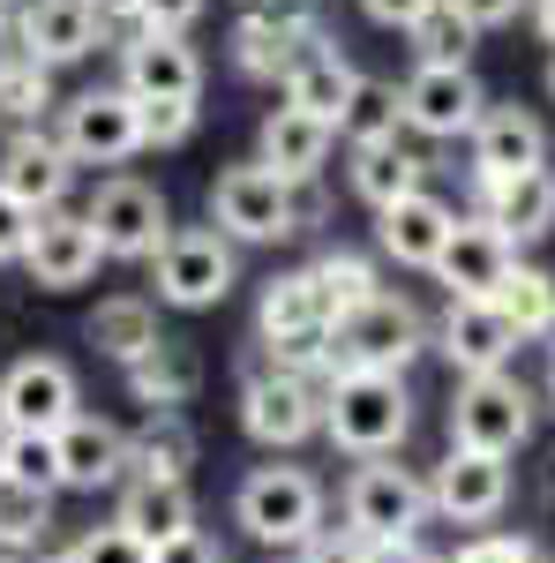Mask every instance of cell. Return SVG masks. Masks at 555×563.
Segmentation results:
<instances>
[{"instance_id":"1","label":"cell","mask_w":555,"mask_h":563,"mask_svg":"<svg viewBox=\"0 0 555 563\" xmlns=\"http://www.w3.org/2000/svg\"><path fill=\"white\" fill-rule=\"evenodd\" d=\"M323 435L345 459H398V443L413 435L406 376H323Z\"/></svg>"},{"instance_id":"2","label":"cell","mask_w":555,"mask_h":563,"mask_svg":"<svg viewBox=\"0 0 555 563\" xmlns=\"http://www.w3.org/2000/svg\"><path fill=\"white\" fill-rule=\"evenodd\" d=\"M256 346L270 368H293V376H331V308H323V286L315 271H286L270 278L256 301Z\"/></svg>"},{"instance_id":"3","label":"cell","mask_w":555,"mask_h":563,"mask_svg":"<svg viewBox=\"0 0 555 563\" xmlns=\"http://www.w3.org/2000/svg\"><path fill=\"white\" fill-rule=\"evenodd\" d=\"M323 511H331V496H323V481L308 466H256L233 488V526L256 549H278V556H293L300 541H315Z\"/></svg>"},{"instance_id":"4","label":"cell","mask_w":555,"mask_h":563,"mask_svg":"<svg viewBox=\"0 0 555 563\" xmlns=\"http://www.w3.org/2000/svg\"><path fill=\"white\" fill-rule=\"evenodd\" d=\"M421 353H428V316L390 286L368 308L331 323V376H406Z\"/></svg>"},{"instance_id":"5","label":"cell","mask_w":555,"mask_h":563,"mask_svg":"<svg viewBox=\"0 0 555 563\" xmlns=\"http://www.w3.org/2000/svg\"><path fill=\"white\" fill-rule=\"evenodd\" d=\"M541 398L518 376H466L451 390V451H480V459H518L533 443Z\"/></svg>"},{"instance_id":"6","label":"cell","mask_w":555,"mask_h":563,"mask_svg":"<svg viewBox=\"0 0 555 563\" xmlns=\"http://www.w3.org/2000/svg\"><path fill=\"white\" fill-rule=\"evenodd\" d=\"M211 225L225 241H293L300 233V188L293 180H278L263 158H241V166H225L211 180Z\"/></svg>"},{"instance_id":"7","label":"cell","mask_w":555,"mask_h":563,"mask_svg":"<svg viewBox=\"0 0 555 563\" xmlns=\"http://www.w3.org/2000/svg\"><path fill=\"white\" fill-rule=\"evenodd\" d=\"M428 526V481L398 459H360L345 474V533H360L368 549L384 541H421Z\"/></svg>"},{"instance_id":"8","label":"cell","mask_w":555,"mask_h":563,"mask_svg":"<svg viewBox=\"0 0 555 563\" xmlns=\"http://www.w3.org/2000/svg\"><path fill=\"white\" fill-rule=\"evenodd\" d=\"M241 429L263 451H300L308 435H323V384L293 376V368H270L256 353L241 376Z\"/></svg>"},{"instance_id":"9","label":"cell","mask_w":555,"mask_h":563,"mask_svg":"<svg viewBox=\"0 0 555 563\" xmlns=\"http://www.w3.org/2000/svg\"><path fill=\"white\" fill-rule=\"evenodd\" d=\"M233 278H241V263L218 225H173V241L151 256V286L166 308H218L233 294Z\"/></svg>"},{"instance_id":"10","label":"cell","mask_w":555,"mask_h":563,"mask_svg":"<svg viewBox=\"0 0 555 563\" xmlns=\"http://www.w3.org/2000/svg\"><path fill=\"white\" fill-rule=\"evenodd\" d=\"M84 218H90V233H98V249H106V256H121V263H151L173 241L166 196H158L151 180H135V174L98 180V196H90Z\"/></svg>"},{"instance_id":"11","label":"cell","mask_w":555,"mask_h":563,"mask_svg":"<svg viewBox=\"0 0 555 563\" xmlns=\"http://www.w3.org/2000/svg\"><path fill=\"white\" fill-rule=\"evenodd\" d=\"M84 413V384L60 353H23L0 376V429L8 435H60Z\"/></svg>"},{"instance_id":"12","label":"cell","mask_w":555,"mask_h":563,"mask_svg":"<svg viewBox=\"0 0 555 563\" xmlns=\"http://www.w3.org/2000/svg\"><path fill=\"white\" fill-rule=\"evenodd\" d=\"M518 481H511V459H480V451H443L435 459V474H428V511L451 526H473V533H488V526L511 511Z\"/></svg>"},{"instance_id":"13","label":"cell","mask_w":555,"mask_h":563,"mask_svg":"<svg viewBox=\"0 0 555 563\" xmlns=\"http://www.w3.org/2000/svg\"><path fill=\"white\" fill-rule=\"evenodd\" d=\"M60 151L76 158V166H121L143 151V106H135L129 90H84V98H68L60 106Z\"/></svg>"},{"instance_id":"14","label":"cell","mask_w":555,"mask_h":563,"mask_svg":"<svg viewBox=\"0 0 555 563\" xmlns=\"http://www.w3.org/2000/svg\"><path fill=\"white\" fill-rule=\"evenodd\" d=\"M308 38H323V23H315L300 0H256V8L233 23V68L256 76V84H286V68L300 60Z\"/></svg>"},{"instance_id":"15","label":"cell","mask_w":555,"mask_h":563,"mask_svg":"<svg viewBox=\"0 0 555 563\" xmlns=\"http://www.w3.org/2000/svg\"><path fill=\"white\" fill-rule=\"evenodd\" d=\"M98 263H106V249H98V233H90L84 211H45V218H31L23 271H31V286H38V294H76V286H90V278H98Z\"/></svg>"},{"instance_id":"16","label":"cell","mask_w":555,"mask_h":563,"mask_svg":"<svg viewBox=\"0 0 555 563\" xmlns=\"http://www.w3.org/2000/svg\"><path fill=\"white\" fill-rule=\"evenodd\" d=\"M121 90L135 106H196L203 98V60L188 38H166V31H135L121 45Z\"/></svg>"},{"instance_id":"17","label":"cell","mask_w":555,"mask_h":563,"mask_svg":"<svg viewBox=\"0 0 555 563\" xmlns=\"http://www.w3.org/2000/svg\"><path fill=\"white\" fill-rule=\"evenodd\" d=\"M428 346L443 353V361H451V376L466 384V376H511V361H518L525 339L496 316V301H451Z\"/></svg>"},{"instance_id":"18","label":"cell","mask_w":555,"mask_h":563,"mask_svg":"<svg viewBox=\"0 0 555 563\" xmlns=\"http://www.w3.org/2000/svg\"><path fill=\"white\" fill-rule=\"evenodd\" d=\"M398 98H406V129L435 135V143L473 135V121L488 113V90H480L473 68H413V76L398 84Z\"/></svg>"},{"instance_id":"19","label":"cell","mask_w":555,"mask_h":563,"mask_svg":"<svg viewBox=\"0 0 555 563\" xmlns=\"http://www.w3.org/2000/svg\"><path fill=\"white\" fill-rule=\"evenodd\" d=\"M548 166V129L533 106L518 98H488V113L473 121V180H518V174H541Z\"/></svg>"},{"instance_id":"20","label":"cell","mask_w":555,"mask_h":563,"mask_svg":"<svg viewBox=\"0 0 555 563\" xmlns=\"http://www.w3.org/2000/svg\"><path fill=\"white\" fill-rule=\"evenodd\" d=\"M106 45V15L90 0H23L15 8V53L38 68H68Z\"/></svg>"},{"instance_id":"21","label":"cell","mask_w":555,"mask_h":563,"mask_svg":"<svg viewBox=\"0 0 555 563\" xmlns=\"http://www.w3.org/2000/svg\"><path fill=\"white\" fill-rule=\"evenodd\" d=\"M68 180H76V158L60 151V135H45V129L8 135V151H0V196H8V203H23L31 218H45V211L68 203Z\"/></svg>"},{"instance_id":"22","label":"cell","mask_w":555,"mask_h":563,"mask_svg":"<svg viewBox=\"0 0 555 563\" xmlns=\"http://www.w3.org/2000/svg\"><path fill=\"white\" fill-rule=\"evenodd\" d=\"M518 249L488 225V218H458V233L443 241V256H435V286L451 294V301H496V286L511 278Z\"/></svg>"},{"instance_id":"23","label":"cell","mask_w":555,"mask_h":563,"mask_svg":"<svg viewBox=\"0 0 555 563\" xmlns=\"http://www.w3.org/2000/svg\"><path fill=\"white\" fill-rule=\"evenodd\" d=\"M451 233H458V211H451L435 188H421V196L376 211V249H384L398 271H435V256H443Z\"/></svg>"},{"instance_id":"24","label":"cell","mask_w":555,"mask_h":563,"mask_svg":"<svg viewBox=\"0 0 555 563\" xmlns=\"http://www.w3.org/2000/svg\"><path fill=\"white\" fill-rule=\"evenodd\" d=\"M53 459H60V488H113L129 481V429L106 413H76L53 435Z\"/></svg>"},{"instance_id":"25","label":"cell","mask_w":555,"mask_h":563,"mask_svg":"<svg viewBox=\"0 0 555 563\" xmlns=\"http://www.w3.org/2000/svg\"><path fill=\"white\" fill-rule=\"evenodd\" d=\"M331 143H338V129H331V121L278 106V113H263V129H256V158H263V166H270L278 180L308 188V180L331 166Z\"/></svg>"},{"instance_id":"26","label":"cell","mask_w":555,"mask_h":563,"mask_svg":"<svg viewBox=\"0 0 555 563\" xmlns=\"http://www.w3.org/2000/svg\"><path fill=\"white\" fill-rule=\"evenodd\" d=\"M480 188V218L511 241V249H533L555 233V174H518V180H473Z\"/></svg>"},{"instance_id":"27","label":"cell","mask_w":555,"mask_h":563,"mask_svg":"<svg viewBox=\"0 0 555 563\" xmlns=\"http://www.w3.org/2000/svg\"><path fill=\"white\" fill-rule=\"evenodd\" d=\"M353 84H360V68L345 60L338 45H331V38H308V45H300V60L286 68V106H293V113H315V121H331V129H338Z\"/></svg>"},{"instance_id":"28","label":"cell","mask_w":555,"mask_h":563,"mask_svg":"<svg viewBox=\"0 0 555 563\" xmlns=\"http://www.w3.org/2000/svg\"><path fill=\"white\" fill-rule=\"evenodd\" d=\"M113 526H129L143 549H166L173 533L196 526V496H188V481L129 474V481H121V511H113Z\"/></svg>"},{"instance_id":"29","label":"cell","mask_w":555,"mask_h":563,"mask_svg":"<svg viewBox=\"0 0 555 563\" xmlns=\"http://www.w3.org/2000/svg\"><path fill=\"white\" fill-rule=\"evenodd\" d=\"M84 339H90L98 353H106L113 368H135V361L158 346L166 331H158V308L143 301V294H113V301H98V308H90Z\"/></svg>"},{"instance_id":"30","label":"cell","mask_w":555,"mask_h":563,"mask_svg":"<svg viewBox=\"0 0 555 563\" xmlns=\"http://www.w3.org/2000/svg\"><path fill=\"white\" fill-rule=\"evenodd\" d=\"M135 390V406H151V413H180L188 398H196V384H203V361L180 346V339H158V346L143 353L135 368H121Z\"/></svg>"},{"instance_id":"31","label":"cell","mask_w":555,"mask_h":563,"mask_svg":"<svg viewBox=\"0 0 555 563\" xmlns=\"http://www.w3.org/2000/svg\"><path fill=\"white\" fill-rule=\"evenodd\" d=\"M421 188H428V166L406 151V143L353 151V196H360L368 211H390V203H406V196H421Z\"/></svg>"},{"instance_id":"32","label":"cell","mask_w":555,"mask_h":563,"mask_svg":"<svg viewBox=\"0 0 555 563\" xmlns=\"http://www.w3.org/2000/svg\"><path fill=\"white\" fill-rule=\"evenodd\" d=\"M188 466H196V429H188V413H151V421L129 435V474L188 481Z\"/></svg>"},{"instance_id":"33","label":"cell","mask_w":555,"mask_h":563,"mask_svg":"<svg viewBox=\"0 0 555 563\" xmlns=\"http://www.w3.org/2000/svg\"><path fill=\"white\" fill-rule=\"evenodd\" d=\"M398 129H406V98H398V84L360 76L353 98H345V113H338V135L353 143V151H376V143H398Z\"/></svg>"},{"instance_id":"34","label":"cell","mask_w":555,"mask_h":563,"mask_svg":"<svg viewBox=\"0 0 555 563\" xmlns=\"http://www.w3.org/2000/svg\"><path fill=\"white\" fill-rule=\"evenodd\" d=\"M496 316L511 323L518 339H548V323H555V271H541V263H511V278L496 286Z\"/></svg>"},{"instance_id":"35","label":"cell","mask_w":555,"mask_h":563,"mask_svg":"<svg viewBox=\"0 0 555 563\" xmlns=\"http://www.w3.org/2000/svg\"><path fill=\"white\" fill-rule=\"evenodd\" d=\"M308 271H315V286H323L331 323H338V316H353V308H368L376 294H384V271H376L368 256H353V249H323Z\"/></svg>"},{"instance_id":"36","label":"cell","mask_w":555,"mask_h":563,"mask_svg":"<svg viewBox=\"0 0 555 563\" xmlns=\"http://www.w3.org/2000/svg\"><path fill=\"white\" fill-rule=\"evenodd\" d=\"M45 533H53V496L0 474V541L8 549H45Z\"/></svg>"},{"instance_id":"37","label":"cell","mask_w":555,"mask_h":563,"mask_svg":"<svg viewBox=\"0 0 555 563\" xmlns=\"http://www.w3.org/2000/svg\"><path fill=\"white\" fill-rule=\"evenodd\" d=\"M45 106H53V68L23 60V53H8V60H0V113L23 121V129H38Z\"/></svg>"},{"instance_id":"38","label":"cell","mask_w":555,"mask_h":563,"mask_svg":"<svg viewBox=\"0 0 555 563\" xmlns=\"http://www.w3.org/2000/svg\"><path fill=\"white\" fill-rule=\"evenodd\" d=\"M473 31L458 8H435L421 31H413V53H421V68H473Z\"/></svg>"},{"instance_id":"39","label":"cell","mask_w":555,"mask_h":563,"mask_svg":"<svg viewBox=\"0 0 555 563\" xmlns=\"http://www.w3.org/2000/svg\"><path fill=\"white\" fill-rule=\"evenodd\" d=\"M0 474L23 481V488H60V459H53V435H8L0 429Z\"/></svg>"},{"instance_id":"40","label":"cell","mask_w":555,"mask_h":563,"mask_svg":"<svg viewBox=\"0 0 555 563\" xmlns=\"http://www.w3.org/2000/svg\"><path fill=\"white\" fill-rule=\"evenodd\" d=\"M451 563H541V533H511V526H488V533H466Z\"/></svg>"},{"instance_id":"41","label":"cell","mask_w":555,"mask_h":563,"mask_svg":"<svg viewBox=\"0 0 555 563\" xmlns=\"http://www.w3.org/2000/svg\"><path fill=\"white\" fill-rule=\"evenodd\" d=\"M60 563H151V549L135 541L129 526H90L84 541H68Z\"/></svg>"},{"instance_id":"42","label":"cell","mask_w":555,"mask_h":563,"mask_svg":"<svg viewBox=\"0 0 555 563\" xmlns=\"http://www.w3.org/2000/svg\"><path fill=\"white\" fill-rule=\"evenodd\" d=\"M293 563H368V541L360 533H345V526H323L315 541H300Z\"/></svg>"},{"instance_id":"43","label":"cell","mask_w":555,"mask_h":563,"mask_svg":"<svg viewBox=\"0 0 555 563\" xmlns=\"http://www.w3.org/2000/svg\"><path fill=\"white\" fill-rule=\"evenodd\" d=\"M196 135V106H143V151H166Z\"/></svg>"},{"instance_id":"44","label":"cell","mask_w":555,"mask_h":563,"mask_svg":"<svg viewBox=\"0 0 555 563\" xmlns=\"http://www.w3.org/2000/svg\"><path fill=\"white\" fill-rule=\"evenodd\" d=\"M203 8H211V0H143L135 31H166V38H188V23H196Z\"/></svg>"},{"instance_id":"45","label":"cell","mask_w":555,"mask_h":563,"mask_svg":"<svg viewBox=\"0 0 555 563\" xmlns=\"http://www.w3.org/2000/svg\"><path fill=\"white\" fill-rule=\"evenodd\" d=\"M360 8H368V23H384V31H406V38H413L443 0H360Z\"/></svg>"},{"instance_id":"46","label":"cell","mask_w":555,"mask_h":563,"mask_svg":"<svg viewBox=\"0 0 555 563\" xmlns=\"http://www.w3.org/2000/svg\"><path fill=\"white\" fill-rule=\"evenodd\" d=\"M151 563H225V549H218L203 526H188V533H173L166 549H151Z\"/></svg>"},{"instance_id":"47","label":"cell","mask_w":555,"mask_h":563,"mask_svg":"<svg viewBox=\"0 0 555 563\" xmlns=\"http://www.w3.org/2000/svg\"><path fill=\"white\" fill-rule=\"evenodd\" d=\"M443 8H458L473 31H503V23H518L533 0H443Z\"/></svg>"},{"instance_id":"48","label":"cell","mask_w":555,"mask_h":563,"mask_svg":"<svg viewBox=\"0 0 555 563\" xmlns=\"http://www.w3.org/2000/svg\"><path fill=\"white\" fill-rule=\"evenodd\" d=\"M23 241H31V211L0 196V263H23Z\"/></svg>"},{"instance_id":"49","label":"cell","mask_w":555,"mask_h":563,"mask_svg":"<svg viewBox=\"0 0 555 563\" xmlns=\"http://www.w3.org/2000/svg\"><path fill=\"white\" fill-rule=\"evenodd\" d=\"M368 563H451V556H435L428 541H384V549H368Z\"/></svg>"},{"instance_id":"50","label":"cell","mask_w":555,"mask_h":563,"mask_svg":"<svg viewBox=\"0 0 555 563\" xmlns=\"http://www.w3.org/2000/svg\"><path fill=\"white\" fill-rule=\"evenodd\" d=\"M90 8H98L106 23H135V15H143V0H90Z\"/></svg>"},{"instance_id":"51","label":"cell","mask_w":555,"mask_h":563,"mask_svg":"<svg viewBox=\"0 0 555 563\" xmlns=\"http://www.w3.org/2000/svg\"><path fill=\"white\" fill-rule=\"evenodd\" d=\"M541 511H548V519H555V451H548V459H541Z\"/></svg>"},{"instance_id":"52","label":"cell","mask_w":555,"mask_h":563,"mask_svg":"<svg viewBox=\"0 0 555 563\" xmlns=\"http://www.w3.org/2000/svg\"><path fill=\"white\" fill-rule=\"evenodd\" d=\"M533 31L555 45V0H533Z\"/></svg>"},{"instance_id":"53","label":"cell","mask_w":555,"mask_h":563,"mask_svg":"<svg viewBox=\"0 0 555 563\" xmlns=\"http://www.w3.org/2000/svg\"><path fill=\"white\" fill-rule=\"evenodd\" d=\"M0 563H60V556H45V549H8V541H0Z\"/></svg>"},{"instance_id":"54","label":"cell","mask_w":555,"mask_h":563,"mask_svg":"<svg viewBox=\"0 0 555 563\" xmlns=\"http://www.w3.org/2000/svg\"><path fill=\"white\" fill-rule=\"evenodd\" d=\"M541 406L555 413V361H548V384H541Z\"/></svg>"},{"instance_id":"55","label":"cell","mask_w":555,"mask_h":563,"mask_svg":"<svg viewBox=\"0 0 555 563\" xmlns=\"http://www.w3.org/2000/svg\"><path fill=\"white\" fill-rule=\"evenodd\" d=\"M548 361H555V323H548Z\"/></svg>"},{"instance_id":"56","label":"cell","mask_w":555,"mask_h":563,"mask_svg":"<svg viewBox=\"0 0 555 563\" xmlns=\"http://www.w3.org/2000/svg\"><path fill=\"white\" fill-rule=\"evenodd\" d=\"M548 98H555V60H548Z\"/></svg>"},{"instance_id":"57","label":"cell","mask_w":555,"mask_h":563,"mask_svg":"<svg viewBox=\"0 0 555 563\" xmlns=\"http://www.w3.org/2000/svg\"><path fill=\"white\" fill-rule=\"evenodd\" d=\"M541 563H555V556H541Z\"/></svg>"}]
</instances>
